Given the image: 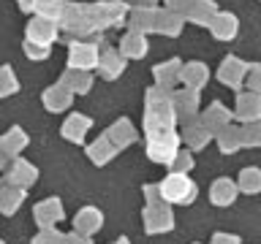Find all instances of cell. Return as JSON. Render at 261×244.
I'll use <instances>...</instances> for the list:
<instances>
[{"label":"cell","instance_id":"obj_3","mask_svg":"<svg viewBox=\"0 0 261 244\" xmlns=\"http://www.w3.org/2000/svg\"><path fill=\"white\" fill-rule=\"evenodd\" d=\"M185 79L188 81H201L207 79V73H204V65H188V73H185Z\"/></svg>","mask_w":261,"mask_h":244},{"label":"cell","instance_id":"obj_1","mask_svg":"<svg viewBox=\"0 0 261 244\" xmlns=\"http://www.w3.org/2000/svg\"><path fill=\"white\" fill-rule=\"evenodd\" d=\"M30 38H38V41H44V44H49V41L55 38V27L49 22H33L30 24Z\"/></svg>","mask_w":261,"mask_h":244},{"label":"cell","instance_id":"obj_2","mask_svg":"<svg viewBox=\"0 0 261 244\" xmlns=\"http://www.w3.org/2000/svg\"><path fill=\"white\" fill-rule=\"evenodd\" d=\"M163 190H166L169 198H179L185 190H191V185H188L182 176H169V182H166V187H163Z\"/></svg>","mask_w":261,"mask_h":244},{"label":"cell","instance_id":"obj_5","mask_svg":"<svg viewBox=\"0 0 261 244\" xmlns=\"http://www.w3.org/2000/svg\"><path fill=\"white\" fill-rule=\"evenodd\" d=\"M79 60H85V63H95V52H93V46H87V52H73L71 63L76 65Z\"/></svg>","mask_w":261,"mask_h":244},{"label":"cell","instance_id":"obj_4","mask_svg":"<svg viewBox=\"0 0 261 244\" xmlns=\"http://www.w3.org/2000/svg\"><path fill=\"white\" fill-rule=\"evenodd\" d=\"M122 46H125V52H128V54H134V57L144 54V44H142L139 38H125V44H122Z\"/></svg>","mask_w":261,"mask_h":244}]
</instances>
